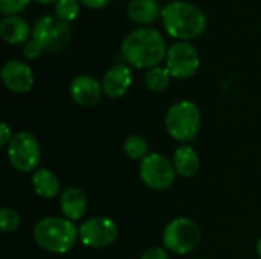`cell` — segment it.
<instances>
[{
  "label": "cell",
  "mask_w": 261,
  "mask_h": 259,
  "mask_svg": "<svg viewBox=\"0 0 261 259\" xmlns=\"http://www.w3.org/2000/svg\"><path fill=\"white\" fill-rule=\"evenodd\" d=\"M2 81L5 87L14 93H28L34 87L32 69L20 60H9L2 67Z\"/></svg>",
  "instance_id": "obj_11"
},
{
  "label": "cell",
  "mask_w": 261,
  "mask_h": 259,
  "mask_svg": "<svg viewBox=\"0 0 261 259\" xmlns=\"http://www.w3.org/2000/svg\"><path fill=\"white\" fill-rule=\"evenodd\" d=\"M202 125L200 108L193 101L174 102L165 114V130L177 142L187 143L196 139Z\"/></svg>",
  "instance_id": "obj_4"
},
{
  "label": "cell",
  "mask_w": 261,
  "mask_h": 259,
  "mask_svg": "<svg viewBox=\"0 0 261 259\" xmlns=\"http://www.w3.org/2000/svg\"><path fill=\"white\" fill-rule=\"evenodd\" d=\"M162 14V8L158 0H132L127 6V15L133 23L147 24L154 23Z\"/></svg>",
  "instance_id": "obj_16"
},
{
  "label": "cell",
  "mask_w": 261,
  "mask_h": 259,
  "mask_svg": "<svg viewBox=\"0 0 261 259\" xmlns=\"http://www.w3.org/2000/svg\"><path fill=\"white\" fill-rule=\"evenodd\" d=\"M69 92H70V98L73 99V102L86 108H92L98 105L104 93L102 84L90 75L75 76L70 82Z\"/></svg>",
  "instance_id": "obj_12"
},
{
  "label": "cell",
  "mask_w": 261,
  "mask_h": 259,
  "mask_svg": "<svg viewBox=\"0 0 261 259\" xmlns=\"http://www.w3.org/2000/svg\"><path fill=\"white\" fill-rule=\"evenodd\" d=\"M60 208L64 218L70 221H78L86 215L87 198L80 188H66L60 197Z\"/></svg>",
  "instance_id": "obj_15"
},
{
  "label": "cell",
  "mask_w": 261,
  "mask_h": 259,
  "mask_svg": "<svg viewBox=\"0 0 261 259\" xmlns=\"http://www.w3.org/2000/svg\"><path fill=\"white\" fill-rule=\"evenodd\" d=\"M167 41L154 27H139L125 35L121 44L124 61L135 69H153L167 58Z\"/></svg>",
  "instance_id": "obj_1"
},
{
  "label": "cell",
  "mask_w": 261,
  "mask_h": 259,
  "mask_svg": "<svg viewBox=\"0 0 261 259\" xmlns=\"http://www.w3.org/2000/svg\"><path fill=\"white\" fill-rule=\"evenodd\" d=\"M202 231L199 224L187 217H179L171 220L162 234L164 247L176 255L191 253L200 243Z\"/></svg>",
  "instance_id": "obj_5"
},
{
  "label": "cell",
  "mask_w": 261,
  "mask_h": 259,
  "mask_svg": "<svg viewBox=\"0 0 261 259\" xmlns=\"http://www.w3.org/2000/svg\"><path fill=\"white\" fill-rule=\"evenodd\" d=\"M171 73L167 67L156 66L153 69H148L144 75V85L151 92H162L165 90L171 82Z\"/></svg>",
  "instance_id": "obj_19"
},
{
  "label": "cell",
  "mask_w": 261,
  "mask_h": 259,
  "mask_svg": "<svg viewBox=\"0 0 261 259\" xmlns=\"http://www.w3.org/2000/svg\"><path fill=\"white\" fill-rule=\"evenodd\" d=\"M255 249H257V255H258V258L261 259V237L258 238V241H257V247H255Z\"/></svg>",
  "instance_id": "obj_29"
},
{
  "label": "cell",
  "mask_w": 261,
  "mask_h": 259,
  "mask_svg": "<svg viewBox=\"0 0 261 259\" xmlns=\"http://www.w3.org/2000/svg\"><path fill=\"white\" fill-rule=\"evenodd\" d=\"M21 52H23L24 58H28V60H37V58H38L44 50H43V47L40 46V43L31 37V38L23 44Z\"/></svg>",
  "instance_id": "obj_24"
},
{
  "label": "cell",
  "mask_w": 261,
  "mask_h": 259,
  "mask_svg": "<svg viewBox=\"0 0 261 259\" xmlns=\"http://www.w3.org/2000/svg\"><path fill=\"white\" fill-rule=\"evenodd\" d=\"M165 67L176 79L193 78L200 67L197 49L190 41H176L168 47Z\"/></svg>",
  "instance_id": "obj_9"
},
{
  "label": "cell",
  "mask_w": 261,
  "mask_h": 259,
  "mask_svg": "<svg viewBox=\"0 0 261 259\" xmlns=\"http://www.w3.org/2000/svg\"><path fill=\"white\" fill-rule=\"evenodd\" d=\"M20 214L12 208H3L0 211V229L3 234H12L20 227Z\"/></svg>",
  "instance_id": "obj_22"
},
{
  "label": "cell",
  "mask_w": 261,
  "mask_h": 259,
  "mask_svg": "<svg viewBox=\"0 0 261 259\" xmlns=\"http://www.w3.org/2000/svg\"><path fill=\"white\" fill-rule=\"evenodd\" d=\"M80 5V0H58L55 3V15L66 23H70L78 17L81 9Z\"/></svg>",
  "instance_id": "obj_21"
},
{
  "label": "cell",
  "mask_w": 261,
  "mask_h": 259,
  "mask_svg": "<svg viewBox=\"0 0 261 259\" xmlns=\"http://www.w3.org/2000/svg\"><path fill=\"white\" fill-rule=\"evenodd\" d=\"M133 82V73L132 67L128 64H115L112 66L104 78H102V92L110 99L122 98L132 87Z\"/></svg>",
  "instance_id": "obj_13"
},
{
  "label": "cell",
  "mask_w": 261,
  "mask_h": 259,
  "mask_svg": "<svg viewBox=\"0 0 261 259\" xmlns=\"http://www.w3.org/2000/svg\"><path fill=\"white\" fill-rule=\"evenodd\" d=\"M80 238V229L64 217H44L34 226L37 246L54 255L70 252Z\"/></svg>",
  "instance_id": "obj_3"
},
{
  "label": "cell",
  "mask_w": 261,
  "mask_h": 259,
  "mask_svg": "<svg viewBox=\"0 0 261 259\" xmlns=\"http://www.w3.org/2000/svg\"><path fill=\"white\" fill-rule=\"evenodd\" d=\"M32 38L40 43L44 52L55 53L67 47L70 41V26L57 15H43L32 26Z\"/></svg>",
  "instance_id": "obj_7"
},
{
  "label": "cell",
  "mask_w": 261,
  "mask_h": 259,
  "mask_svg": "<svg viewBox=\"0 0 261 259\" xmlns=\"http://www.w3.org/2000/svg\"><path fill=\"white\" fill-rule=\"evenodd\" d=\"M12 137H14V134H12L11 127L6 122H2V125H0V145L8 147L9 142L12 140Z\"/></svg>",
  "instance_id": "obj_26"
},
{
  "label": "cell",
  "mask_w": 261,
  "mask_h": 259,
  "mask_svg": "<svg viewBox=\"0 0 261 259\" xmlns=\"http://www.w3.org/2000/svg\"><path fill=\"white\" fill-rule=\"evenodd\" d=\"M31 183L34 192L41 198L50 200L60 195V189H61L60 180L50 169L46 168L35 169L31 176Z\"/></svg>",
  "instance_id": "obj_17"
},
{
  "label": "cell",
  "mask_w": 261,
  "mask_h": 259,
  "mask_svg": "<svg viewBox=\"0 0 261 259\" xmlns=\"http://www.w3.org/2000/svg\"><path fill=\"white\" fill-rule=\"evenodd\" d=\"M0 35L3 41L11 46L24 44L32 37V29L24 18L18 15H8L0 21Z\"/></svg>",
  "instance_id": "obj_14"
},
{
  "label": "cell",
  "mask_w": 261,
  "mask_h": 259,
  "mask_svg": "<svg viewBox=\"0 0 261 259\" xmlns=\"http://www.w3.org/2000/svg\"><path fill=\"white\" fill-rule=\"evenodd\" d=\"M80 3L89 9H102L110 3V0H80Z\"/></svg>",
  "instance_id": "obj_27"
},
{
  "label": "cell",
  "mask_w": 261,
  "mask_h": 259,
  "mask_svg": "<svg viewBox=\"0 0 261 259\" xmlns=\"http://www.w3.org/2000/svg\"><path fill=\"white\" fill-rule=\"evenodd\" d=\"M118 226L109 217H93L80 226V241L90 249H106L118 238Z\"/></svg>",
  "instance_id": "obj_10"
},
{
  "label": "cell",
  "mask_w": 261,
  "mask_h": 259,
  "mask_svg": "<svg viewBox=\"0 0 261 259\" xmlns=\"http://www.w3.org/2000/svg\"><path fill=\"white\" fill-rule=\"evenodd\" d=\"M31 0H0V12L8 15H17L29 6Z\"/></svg>",
  "instance_id": "obj_23"
},
{
  "label": "cell",
  "mask_w": 261,
  "mask_h": 259,
  "mask_svg": "<svg viewBox=\"0 0 261 259\" xmlns=\"http://www.w3.org/2000/svg\"><path fill=\"white\" fill-rule=\"evenodd\" d=\"M173 166L176 169V174L185 179L194 177L200 168V159L197 151L191 145H182L179 147L173 154Z\"/></svg>",
  "instance_id": "obj_18"
},
{
  "label": "cell",
  "mask_w": 261,
  "mask_h": 259,
  "mask_svg": "<svg viewBox=\"0 0 261 259\" xmlns=\"http://www.w3.org/2000/svg\"><path fill=\"white\" fill-rule=\"evenodd\" d=\"M124 153L128 159L142 162L147 156H150V143L145 137L139 134H132L124 140Z\"/></svg>",
  "instance_id": "obj_20"
},
{
  "label": "cell",
  "mask_w": 261,
  "mask_h": 259,
  "mask_svg": "<svg viewBox=\"0 0 261 259\" xmlns=\"http://www.w3.org/2000/svg\"><path fill=\"white\" fill-rule=\"evenodd\" d=\"M8 160L14 169L20 172H34L38 169L41 159V148L37 137L29 131H18L14 134L8 148Z\"/></svg>",
  "instance_id": "obj_6"
},
{
  "label": "cell",
  "mask_w": 261,
  "mask_h": 259,
  "mask_svg": "<svg viewBox=\"0 0 261 259\" xmlns=\"http://www.w3.org/2000/svg\"><path fill=\"white\" fill-rule=\"evenodd\" d=\"M141 259H168V250L165 247H159V246H154V247H150L147 249Z\"/></svg>",
  "instance_id": "obj_25"
},
{
  "label": "cell",
  "mask_w": 261,
  "mask_h": 259,
  "mask_svg": "<svg viewBox=\"0 0 261 259\" xmlns=\"http://www.w3.org/2000/svg\"><path fill=\"white\" fill-rule=\"evenodd\" d=\"M176 169L173 162L159 153H151L139 165V177L150 189L165 191L173 186L176 180Z\"/></svg>",
  "instance_id": "obj_8"
},
{
  "label": "cell",
  "mask_w": 261,
  "mask_h": 259,
  "mask_svg": "<svg viewBox=\"0 0 261 259\" xmlns=\"http://www.w3.org/2000/svg\"><path fill=\"white\" fill-rule=\"evenodd\" d=\"M161 20L165 32L177 41L199 38L208 24L205 12L197 5L185 0L167 3L162 8Z\"/></svg>",
  "instance_id": "obj_2"
},
{
  "label": "cell",
  "mask_w": 261,
  "mask_h": 259,
  "mask_svg": "<svg viewBox=\"0 0 261 259\" xmlns=\"http://www.w3.org/2000/svg\"><path fill=\"white\" fill-rule=\"evenodd\" d=\"M35 2H38L41 5H52V3H57L58 0H35Z\"/></svg>",
  "instance_id": "obj_28"
}]
</instances>
